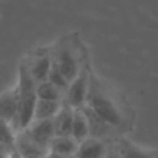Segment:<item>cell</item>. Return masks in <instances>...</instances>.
Returning a JSON list of instances; mask_svg holds the SVG:
<instances>
[{
	"mask_svg": "<svg viewBox=\"0 0 158 158\" xmlns=\"http://www.w3.org/2000/svg\"><path fill=\"white\" fill-rule=\"evenodd\" d=\"M85 106L90 107L103 121H106L115 131L123 129L126 126V115L121 108L119 103L115 97L104 87L101 82L94 79L90 75L89 90Z\"/></svg>",
	"mask_w": 158,
	"mask_h": 158,
	"instance_id": "obj_1",
	"label": "cell"
},
{
	"mask_svg": "<svg viewBox=\"0 0 158 158\" xmlns=\"http://www.w3.org/2000/svg\"><path fill=\"white\" fill-rule=\"evenodd\" d=\"M36 85L38 83L29 75L27 67H19L18 82H17V90H18V132L22 129H27L33 121L35 106L36 101H38Z\"/></svg>",
	"mask_w": 158,
	"mask_h": 158,
	"instance_id": "obj_2",
	"label": "cell"
},
{
	"mask_svg": "<svg viewBox=\"0 0 158 158\" xmlns=\"http://www.w3.org/2000/svg\"><path fill=\"white\" fill-rule=\"evenodd\" d=\"M53 63L57 65V68L60 69L61 74L65 77L68 82L74 81L82 71L81 60L78 57L77 50L67 43L61 44L56 49V53L53 56Z\"/></svg>",
	"mask_w": 158,
	"mask_h": 158,
	"instance_id": "obj_3",
	"label": "cell"
},
{
	"mask_svg": "<svg viewBox=\"0 0 158 158\" xmlns=\"http://www.w3.org/2000/svg\"><path fill=\"white\" fill-rule=\"evenodd\" d=\"M89 81L90 75L87 69L82 68V71L78 74V77L74 81L69 82L68 89L64 93V100L67 106H69L74 110H79L86 104L87 90H89Z\"/></svg>",
	"mask_w": 158,
	"mask_h": 158,
	"instance_id": "obj_4",
	"label": "cell"
},
{
	"mask_svg": "<svg viewBox=\"0 0 158 158\" xmlns=\"http://www.w3.org/2000/svg\"><path fill=\"white\" fill-rule=\"evenodd\" d=\"M0 118L18 132V90L17 86L0 94Z\"/></svg>",
	"mask_w": 158,
	"mask_h": 158,
	"instance_id": "obj_5",
	"label": "cell"
},
{
	"mask_svg": "<svg viewBox=\"0 0 158 158\" xmlns=\"http://www.w3.org/2000/svg\"><path fill=\"white\" fill-rule=\"evenodd\" d=\"M25 131H27V133L29 135V137L36 143V144L49 151L50 143H52L53 137L56 136L54 126H53V119L32 121V123H31Z\"/></svg>",
	"mask_w": 158,
	"mask_h": 158,
	"instance_id": "obj_6",
	"label": "cell"
},
{
	"mask_svg": "<svg viewBox=\"0 0 158 158\" xmlns=\"http://www.w3.org/2000/svg\"><path fill=\"white\" fill-rule=\"evenodd\" d=\"M13 147L22 158H44L46 154L49 153L47 150H44L40 146L36 144L29 137V135L27 133L25 129L15 133Z\"/></svg>",
	"mask_w": 158,
	"mask_h": 158,
	"instance_id": "obj_7",
	"label": "cell"
},
{
	"mask_svg": "<svg viewBox=\"0 0 158 158\" xmlns=\"http://www.w3.org/2000/svg\"><path fill=\"white\" fill-rule=\"evenodd\" d=\"M79 110H82V111L85 112V115H86V118H87L89 131H90V137L101 139V140H104V142H106L107 137L111 136V135L115 132V129L111 128V126H110L106 121L101 119V118L98 117V115L96 114L92 108H90V107L83 106L82 108H79Z\"/></svg>",
	"mask_w": 158,
	"mask_h": 158,
	"instance_id": "obj_8",
	"label": "cell"
},
{
	"mask_svg": "<svg viewBox=\"0 0 158 158\" xmlns=\"http://www.w3.org/2000/svg\"><path fill=\"white\" fill-rule=\"evenodd\" d=\"M107 143L101 139L87 137L78 144L74 158H104L107 154Z\"/></svg>",
	"mask_w": 158,
	"mask_h": 158,
	"instance_id": "obj_9",
	"label": "cell"
},
{
	"mask_svg": "<svg viewBox=\"0 0 158 158\" xmlns=\"http://www.w3.org/2000/svg\"><path fill=\"white\" fill-rule=\"evenodd\" d=\"M52 64H53V56L52 54H39L31 61L29 65H25L29 72V75L33 78V81L36 83L39 82H43L47 81V77H49V72L50 68H52Z\"/></svg>",
	"mask_w": 158,
	"mask_h": 158,
	"instance_id": "obj_10",
	"label": "cell"
},
{
	"mask_svg": "<svg viewBox=\"0 0 158 158\" xmlns=\"http://www.w3.org/2000/svg\"><path fill=\"white\" fill-rule=\"evenodd\" d=\"M75 110L63 103L60 111L53 118V126H54L56 136H71L72 131V121H74Z\"/></svg>",
	"mask_w": 158,
	"mask_h": 158,
	"instance_id": "obj_11",
	"label": "cell"
},
{
	"mask_svg": "<svg viewBox=\"0 0 158 158\" xmlns=\"http://www.w3.org/2000/svg\"><path fill=\"white\" fill-rule=\"evenodd\" d=\"M115 146L119 158H158L157 150L143 148L128 139H121Z\"/></svg>",
	"mask_w": 158,
	"mask_h": 158,
	"instance_id": "obj_12",
	"label": "cell"
},
{
	"mask_svg": "<svg viewBox=\"0 0 158 158\" xmlns=\"http://www.w3.org/2000/svg\"><path fill=\"white\" fill-rule=\"evenodd\" d=\"M79 143L72 136H54L49 146V153L64 158H74Z\"/></svg>",
	"mask_w": 158,
	"mask_h": 158,
	"instance_id": "obj_13",
	"label": "cell"
},
{
	"mask_svg": "<svg viewBox=\"0 0 158 158\" xmlns=\"http://www.w3.org/2000/svg\"><path fill=\"white\" fill-rule=\"evenodd\" d=\"M63 101H52V100H42L38 98L35 106V114L33 121L38 119H53L54 115L60 111Z\"/></svg>",
	"mask_w": 158,
	"mask_h": 158,
	"instance_id": "obj_14",
	"label": "cell"
},
{
	"mask_svg": "<svg viewBox=\"0 0 158 158\" xmlns=\"http://www.w3.org/2000/svg\"><path fill=\"white\" fill-rule=\"evenodd\" d=\"M71 136L77 140L78 143L86 140L90 137L89 131V123H87V118L82 110H75L74 112V121H72V131Z\"/></svg>",
	"mask_w": 158,
	"mask_h": 158,
	"instance_id": "obj_15",
	"label": "cell"
},
{
	"mask_svg": "<svg viewBox=\"0 0 158 158\" xmlns=\"http://www.w3.org/2000/svg\"><path fill=\"white\" fill-rule=\"evenodd\" d=\"M36 96H38V98H42V100H52V101L64 100V92L49 81L39 82L36 85Z\"/></svg>",
	"mask_w": 158,
	"mask_h": 158,
	"instance_id": "obj_16",
	"label": "cell"
},
{
	"mask_svg": "<svg viewBox=\"0 0 158 158\" xmlns=\"http://www.w3.org/2000/svg\"><path fill=\"white\" fill-rule=\"evenodd\" d=\"M47 81L52 82L54 86H57L60 90H63L64 93H65V90L68 89L69 86V82L65 79L63 74H61V71L57 68V65H56L54 63L52 64V68H50V72H49V77H47Z\"/></svg>",
	"mask_w": 158,
	"mask_h": 158,
	"instance_id": "obj_17",
	"label": "cell"
},
{
	"mask_svg": "<svg viewBox=\"0 0 158 158\" xmlns=\"http://www.w3.org/2000/svg\"><path fill=\"white\" fill-rule=\"evenodd\" d=\"M13 151V146L0 142V158H8Z\"/></svg>",
	"mask_w": 158,
	"mask_h": 158,
	"instance_id": "obj_18",
	"label": "cell"
},
{
	"mask_svg": "<svg viewBox=\"0 0 158 158\" xmlns=\"http://www.w3.org/2000/svg\"><path fill=\"white\" fill-rule=\"evenodd\" d=\"M104 158H119L117 146H108V148H107V154H106Z\"/></svg>",
	"mask_w": 158,
	"mask_h": 158,
	"instance_id": "obj_19",
	"label": "cell"
},
{
	"mask_svg": "<svg viewBox=\"0 0 158 158\" xmlns=\"http://www.w3.org/2000/svg\"><path fill=\"white\" fill-rule=\"evenodd\" d=\"M8 158H22V157L19 156V154L17 153V151L14 150V147H13V151H11V154H10V157H8Z\"/></svg>",
	"mask_w": 158,
	"mask_h": 158,
	"instance_id": "obj_20",
	"label": "cell"
}]
</instances>
